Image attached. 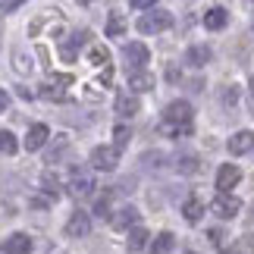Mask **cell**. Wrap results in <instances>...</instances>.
<instances>
[{
  "label": "cell",
  "instance_id": "obj_1",
  "mask_svg": "<svg viewBox=\"0 0 254 254\" xmlns=\"http://www.w3.org/2000/svg\"><path fill=\"white\" fill-rule=\"evenodd\" d=\"M160 129L173 135V138H185V135H191L194 129V113H191V104L185 101H173L167 110H163V123Z\"/></svg>",
  "mask_w": 254,
  "mask_h": 254
},
{
  "label": "cell",
  "instance_id": "obj_2",
  "mask_svg": "<svg viewBox=\"0 0 254 254\" xmlns=\"http://www.w3.org/2000/svg\"><path fill=\"white\" fill-rule=\"evenodd\" d=\"M170 25H173V13H167V9H151V13H144L138 22H135V28H138L141 35H157Z\"/></svg>",
  "mask_w": 254,
  "mask_h": 254
},
{
  "label": "cell",
  "instance_id": "obj_3",
  "mask_svg": "<svg viewBox=\"0 0 254 254\" xmlns=\"http://www.w3.org/2000/svg\"><path fill=\"white\" fill-rule=\"evenodd\" d=\"M69 194H75V198H88L97 185H94V173L91 170H85V167H75L72 173H69Z\"/></svg>",
  "mask_w": 254,
  "mask_h": 254
},
{
  "label": "cell",
  "instance_id": "obj_4",
  "mask_svg": "<svg viewBox=\"0 0 254 254\" xmlns=\"http://www.w3.org/2000/svg\"><path fill=\"white\" fill-rule=\"evenodd\" d=\"M116 163H120V151L110 148V144H101V148L91 151V167L94 170L110 173V170H116Z\"/></svg>",
  "mask_w": 254,
  "mask_h": 254
},
{
  "label": "cell",
  "instance_id": "obj_5",
  "mask_svg": "<svg viewBox=\"0 0 254 254\" xmlns=\"http://www.w3.org/2000/svg\"><path fill=\"white\" fill-rule=\"evenodd\" d=\"M210 210L217 213L220 220H232V217L242 210V201L236 198V194H217V198H213V204H210Z\"/></svg>",
  "mask_w": 254,
  "mask_h": 254
},
{
  "label": "cell",
  "instance_id": "obj_6",
  "mask_svg": "<svg viewBox=\"0 0 254 254\" xmlns=\"http://www.w3.org/2000/svg\"><path fill=\"white\" fill-rule=\"evenodd\" d=\"M123 57H126V63L132 66V72H138V69H144V63H148V47H144L141 41H129L123 47Z\"/></svg>",
  "mask_w": 254,
  "mask_h": 254
},
{
  "label": "cell",
  "instance_id": "obj_7",
  "mask_svg": "<svg viewBox=\"0 0 254 254\" xmlns=\"http://www.w3.org/2000/svg\"><path fill=\"white\" fill-rule=\"evenodd\" d=\"M63 232H66L69 239H85L88 232H91V217H88L85 210H75L72 217L66 220V229H63Z\"/></svg>",
  "mask_w": 254,
  "mask_h": 254
},
{
  "label": "cell",
  "instance_id": "obj_8",
  "mask_svg": "<svg viewBox=\"0 0 254 254\" xmlns=\"http://www.w3.org/2000/svg\"><path fill=\"white\" fill-rule=\"evenodd\" d=\"M239 179H242V170L236 167V163H223L220 173H217V189H220V194H229V189H236Z\"/></svg>",
  "mask_w": 254,
  "mask_h": 254
},
{
  "label": "cell",
  "instance_id": "obj_9",
  "mask_svg": "<svg viewBox=\"0 0 254 254\" xmlns=\"http://www.w3.org/2000/svg\"><path fill=\"white\" fill-rule=\"evenodd\" d=\"M47 135H51V132H47V126L44 123H35L32 126V129H28V135H25V141H22V148L25 151H41L44 148V144H47Z\"/></svg>",
  "mask_w": 254,
  "mask_h": 254
},
{
  "label": "cell",
  "instance_id": "obj_10",
  "mask_svg": "<svg viewBox=\"0 0 254 254\" xmlns=\"http://www.w3.org/2000/svg\"><path fill=\"white\" fill-rule=\"evenodd\" d=\"M229 154H236V157H242V154H248V151H254V132H248V129H242V132H236L229 138Z\"/></svg>",
  "mask_w": 254,
  "mask_h": 254
},
{
  "label": "cell",
  "instance_id": "obj_11",
  "mask_svg": "<svg viewBox=\"0 0 254 254\" xmlns=\"http://www.w3.org/2000/svg\"><path fill=\"white\" fill-rule=\"evenodd\" d=\"M32 251V239L25 232H13L6 242H3V254H28Z\"/></svg>",
  "mask_w": 254,
  "mask_h": 254
},
{
  "label": "cell",
  "instance_id": "obj_12",
  "mask_svg": "<svg viewBox=\"0 0 254 254\" xmlns=\"http://www.w3.org/2000/svg\"><path fill=\"white\" fill-rule=\"evenodd\" d=\"M110 226H113V229H135V226H138V210H135V207L116 210L113 220H110Z\"/></svg>",
  "mask_w": 254,
  "mask_h": 254
},
{
  "label": "cell",
  "instance_id": "obj_13",
  "mask_svg": "<svg viewBox=\"0 0 254 254\" xmlns=\"http://www.w3.org/2000/svg\"><path fill=\"white\" fill-rule=\"evenodd\" d=\"M226 22H229V13L223 6H213V9H207L204 13V25L210 28V32H220V28H226Z\"/></svg>",
  "mask_w": 254,
  "mask_h": 254
},
{
  "label": "cell",
  "instance_id": "obj_14",
  "mask_svg": "<svg viewBox=\"0 0 254 254\" xmlns=\"http://www.w3.org/2000/svg\"><path fill=\"white\" fill-rule=\"evenodd\" d=\"M185 63H189V66H194V69L207 66V63H210V47H204V44H194V47H189V54H185Z\"/></svg>",
  "mask_w": 254,
  "mask_h": 254
},
{
  "label": "cell",
  "instance_id": "obj_15",
  "mask_svg": "<svg viewBox=\"0 0 254 254\" xmlns=\"http://www.w3.org/2000/svg\"><path fill=\"white\" fill-rule=\"evenodd\" d=\"M116 113L135 116V113H138V97H135L132 91H120V94H116Z\"/></svg>",
  "mask_w": 254,
  "mask_h": 254
},
{
  "label": "cell",
  "instance_id": "obj_16",
  "mask_svg": "<svg viewBox=\"0 0 254 254\" xmlns=\"http://www.w3.org/2000/svg\"><path fill=\"white\" fill-rule=\"evenodd\" d=\"M129 88H132V94L151 91V88H154V75H151V72H144V69H138V72H129Z\"/></svg>",
  "mask_w": 254,
  "mask_h": 254
},
{
  "label": "cell",
  "instance_id": "obj_17",
  "mask_svg": "<svg viewBox=\"0 0 254 254\" xmlns=\"http://www.w3.org/2000/svg\"><path fill=\"white\" fill-rule=\"evenodd\" d=\"M88 41V32H75V35H69V41H66L63 47H60V54H63V60H75V51Z\"/></svg>",
  "mask_w": 254,
  "mask_h": 254
},
{
  "label": "cell",
  "instance_id": "obj_18",
  "mask_svg": "<svg viewBox=\"0 0 254 254\" xmlns=\"http://www.w3.org/2000/svg\"><path fill=\"white\" fill-rule=\"evenodd\" d=\"M173 245H176V236H173V232H160V236L151 242L148 254H170V251H173Z\"/></svg>",
  "mask_w": 254,
  "mask_h": 254
},
{
  "label": "cell",
  "instance_id": "obj_19",
  "mask_svg": "<svg viewBox=\"0 0 254 254\" xmlns=\"http://www.w3.org/2000/svg\"><path fill=\"white\" fill-rule=\"evenodd\" d=\"M148 229H144V226H135V229H129V239H126V248H129V251H141L144 245H148Z\"/></svg>",
  "mask_w": 254,
  "mask_h": 254
},
{
  "label": "cell",
  "instance_id": "obj_20",
  "mask_svg": "<svg viewBox=\"0 0 254 254\" xmlns=\"http://www.w3.org/2000/svg\"><path fill=\"white\" fill-rule=\"evenodd\" d=\"M182 217L189 220V223H198V220L204 217V204H201L198 198H189V201L182 204Z\"/></svg>",
  "mask_w": 254,
  "mask_h": 254
},
{
  "label": "cell",
  "instance_id": "obj_21",
  "mask_svg": "<svg viewBox=\"0 0 254 254\" xmlns=\"http://www.w3.org/2000/svg\"><path fill=\"white\" fill-rule=\"evenodd\" d=\"M176 170L185 173V176H191V173L201 170V163H198V157H191V154H182V157H176Z\"/></svg>",
  "mask_w": 254,
  "mask_h": 254
},
{
  "label": "cell",
  "instance_id": "obj_22",
  "mask_svg": "<svg viewBox=\"0 0 254 254\" xmlns=\"http://www.w3.org/2000/svg\"><path fill=\"white\" fill-rule=\"evenodd\" d=\"M41 185H44V191H47V194H60V189H63L60 176H57L54 170H47V173L41 176Z\"/></svg>",
  "mask_w": 254,
  "mask_h": 254
},
{
  "label": "cell",
  "instance_id": "obj_23",
  "mask_svg": "<svg viewBox=\"0 0 254 254\" xmlns=\"http://www.w3.org/2000/svg\"><path fill=\"white\" fill-rule=\"evenodd\" d=\"M16 148H19L16 135L9 129H0V154H16Z\"/></svg>",
  "mask_w": 254,
  "mask_h": 254
},
{
  "label": "cell",
  "instance_id": "obj_24",
  "mask_svg": "<svg viewBox=\"0 0 254 254\" xmlns=\"http://www.w3.org/2000/svg\"><path fill=\"white\" fill-rule=\"evenodd\" d=\"M126 32V19L120 13H110V19H107V35L110 38H120Z\"/></svg>",
  "mask_w": 254,
  "mask_h": 254
},
{
  "label": "cell",
  "instance_id": "obj_25",
  "mask_svg": "<svg viewBox=\"0 0 254 254\" xmlns=\"http://www.w3.org/2000/svg\"><path fill=\"white\" fill-rule=\"evenodd\" d=\"M129 138H132V129H129V126H116V129H113V148L116 151H123L126 144H129Z\"/></svg>",
  "mask_w": 254,
  "mask_h": 254
},
{
  "label": "cell",
  "instance_id": "obj_26",
  "mask_svg": "<svg viewBox=\"0 0 254 254\" xmlns=\"http://www.w3.org/2000/svg\"><path fill=\"white\" fill-rule=\"evenodd\" d=\"M107 60H110V54H107V47H91V63L94 66H107Z\"/></svg>",
  "mask_w": 254,
  "mask_h": 254
},
{
  "label": "cell",
  "instance_id": "obj_27",
  "mask_svg": "<svg viewBox=\"0 0 254 254\" xmlns=\"http://www.w3.org/2000/svg\"><path fill=\"white\" fill-rule=\"evenodd\" d=\"M107 210H110V191H104L101 198H97V204H94V213H97V217H110Z\"/></svg>",
  "mask_w": 254,
  "mask_h": 254
},
{
  "label": "cell",
  "instance_id": "obj_28",
  "mask_svg": "<svg viewBox=\"0 0 254 254\" xmlns=\"http://www.w3.org/2000/svg\"><path fill=\"white\" fill-rule=\"evenodd\" d=\"M51 85H54V88H60V91H63L66 85H72V75H69V72H66V75H51Z\"/></svg>",
  "mask_w": 254,
  "mask_h": 254
},
{
  "label": "cell",
  "instance_id": "obj_29",
  "mask_svg": "<svg viewBox=\"0 0 254 254\" xmlns=\"http://www.w3.org/2000/svg\"><path fill=\"white\" fill-rule=\"evenodd\" d=\"M41 94H44V97H51V101H60V97H63V91H60V88H54V85H44V88H41Z\"/></svg>",
  "mask_w": 254,
  "mask_h": 254
},
{
  "label": "cell",
  "instance_id": "obj_30",
  "mask_svg": "<svg viewBox=\"0 0 254 254\" xmlns=\"http://www.w3.org/2000/svg\"><path fill=\"white\" fill-rule=\"evenodd\" d=\"M129 3H132V9H151L157 0H129Z\"/></svg>",
  "mask_w": 254,
  "mask_h": 254
},
{
  "label": "cell",
  "instance_id": "obj_31",
  "mask_svg": "<svg viewBox=\"0 0 254 254\" xmlns=\"http://www.w3.org/2000/svg\"><path fill=\"white\" fill-rule=\"evenodd\" d=\"M207 239L213 242V245H220V242L226 239V236H223V229H210V232H207Z\"/></svg>",
  "mask_w": 254,
  "mask_h": 254
},
{
  "label": "cell",
  "instance_id": "obj_32",
  "mask_svg": "<svg viewBox=\"0 0 254 254\" xmlns=\"http://www.w3.org/2000/svg\"><path fill=\"white\" fill-rule=\"evenodd\" d=\"M6 104H9V97H6V91H3V88H0V113L6 110Z\"/></svg>",
  "mask_w": 254,
  "mask_h": 254
},
{
  "label": "cell",
  "instance_id": "obj_33",
  "mask_svg": "<svg viewBox=\"0 0 254 254\" xmlns=\"http://www.w3.org/2000/svg\"><path fill=\"white\" fill-rule=\"evenodd\" d=\"M19 3H25V0H9V3H6V6H3V13H13V9H16V6H19Z\"/></svg>",
  "mask_w": 254,
  "mask_h": 254
},
{
  "label": "cell",
  "instance_id": "obj_34",
  "mask_svg": "<svg viewBox=\"0 0 254 254\" xmlns=\"http://www.w3.org/2000/svg\"><path fill=\"white\" fill-rule=\"evenodd\" d=\"M185 254H194V251H185Z\"/></svg>",
  "mask_w": 254,
  "mask_h": 254
},
{
  "label": "cell",
  "instance_id": "obj_35",
  "mask_svg": "<svg viewBox=\"0 0 254 254\" xmlns=\"http://www.w3.org/2000/svg\"><path fill=\"white\" fill-rule=\"evenodd\" d=\"M251 210H254V207H251Z\"/></svg>",
  "mask_w": 254,
  "mask_h": 254
}]
</instances>
